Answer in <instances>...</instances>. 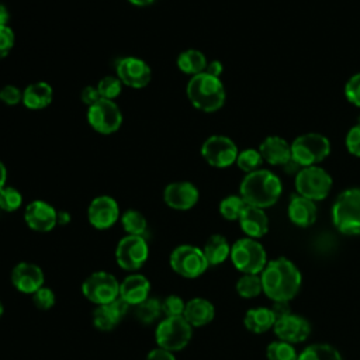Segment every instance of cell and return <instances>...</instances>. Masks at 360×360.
I'll return each mask as SVG.
<instances>
[{
	"label": "cell",
	"mask_w": 360,
	"mask_h": 360,
	"mask_svg": "<svg viewBox=\"0 0 360 360\" xmlns=\"http://www.w3.org/2000/svg\"><path fill=\"white\" fill-rule=\"evenodd\" d=\"M231 260L243 274H260L267 264V255L257 239L246 236L231 246Z\"/></svg>",
	"instance_id": "cell-6"
},
{
	"label": "cell",
	"mask_w": 360,
	"mask_h": 360,
	"mask_svg": "<svg viewBox=\"0 0 360 360\" xmlns=\"http://www.w3.org/2000/svg\"><path fill=\"white\" fill-rule=\"evenodd\" d=\"M345 96L349 103L360 107V72L354 73L345 84Z\"/></svg>",
	"instance_id": "cell-41"
},
{
	"label": "cell",
	"mask_w": 360,
	"mask_h": 360,
	"mask_svg": "<svg viewBox=\"0 0 360 360\" xmlns=\"http://www.w3.org/2000/svg\"><path fill=\"white\" fill-rule=\"evenodd\" d=\"M3 312H4V307H3V304H1V301H0V318L3 316Z\"/></svg>",
	"instance_id": "cell-53"
},
{
	"label": "cell",
	"mask_w": 360,
	"mask_h": 360,
	"mask_svg": "<svg viewBox=\"0 0 360 360\" xmlns=\"http://www.w3.org/2000/svg\"><path fill=\"white\" fill-rule=\"evenodd\" d=\"M345 145L350 155L360 158V124L359 122L347 131L345 138Z\"/></svg>",
	"instance_id": "cell-42"
},
{
	"label": "cell",
	"mask_w": 360,
	"mask_h": 360,
	"mask_svg": "<svg viewBox=\"0 0 360 360\" xmlns=\"http://www.w3.org/2000/svg\"><path fill=\"white\" fill-rule=\"evenodd\" d=\"M222 70H224V66H222V63H221L219 60H211V62H208L207 69H205V72H207L208 75L215 76V77H219L221 73H222Z\"/></svg>",
	"instance_id": "cell-48"
},
{
	"label": "cell",
	"mask_w": 360,
	"mask_h": 360,
	"mask_svg": "<svg viewBox=\"0 0 360 360\" xmlns=\"http://www.w3.org/2000/svg\"><path fill=\"white\" fill-rule=\"evenodd\" d=\"M332 222L345 235H360V188L343 190L332 205Z\"/></svg>",
	"instance_id": "cell-4"
},
{
	"label": "cell",
	"mask_w": 360,
	"mask_h": 360,
	"mask_svg": "<svg viewBox=\"0 0 360 360\" xmlns=\"http://www.w3.org/2000/svg\"><path fill=\"white\" fill-rule=\"evenodd\" d=\"M267 360H297L298 353L291 343L283 340L271 342L266 349Z\"/></svg>",
	"instance_id": "cell-36"
},
{
	"label": "cell",
	"mask_w": 360,
	"mask_h": 360,
	"mask_svg": "<svg viewBox=\"0 0 360 360\" xmlns=\"http://www.w3.org/2000/svg\"><path fill=\"white\" fill-rule=\"evenodd\" d=\"M96 87L101 98L114 101L122 90V83L117 76H104L98 80Z\"/></svg>",
	"instance_id": "cell-37"
},
{
	"label": "cell",
	"mask_w": 360,
	"mask_h": 360,
	"mask_svg": "<svg viewBox=\"0 0 360 360\" xmlns=\"http://www.w3.org/2000/svg\"><path fill=\"white\" fill-rule=\"evenodd\" d=\"M162 301L158 298H146L141 304L135 305V316L142 323H153L162 315Z\"/></svg>",
	"instance_id": "cell-32"
},
{
	"label": "cell",
	"mask_w": 360,
	"mask_h": 360,
	"mask_svg": "<svg viewBox=\"0 0 360 360\" xmlns=\"http://www.w3.org/2000/svg\"><path fill=\"white\" fill-rule=\"evenodd\" d=\"M186 308V302L181 297L172 294L163 298L162 301V312L165 316H183Z\"/></svg>",
	"instance_id": "cell-39"
},
{
	"label": "cell",
	"mask_w": 360,
	"mask_h": 360,
	"mask_svg": "<svg viewBox=\"0 0 360 360\" xmlns=\"http://www.w3.org/2000/svg\"><path fill=\"white\" fill-rule=\"evenodd\" d=\"M236 292L242 298H255L263 292L260 274H243L236 281Z\"/></svg>",
	"instance_id": "cell-33"
},
{
	"label": "cell",
	"mask_w": 360,
	"mask_h": 360,
	"mask_svg": "<svg viewBox=\"0 0 360 360\" xmlns=\"http://www.w3.org/2000/svg\"><path fill=\"white\" fill-rule=\"evenodd\" d=\"M202 252L208 262V266H218L231 256V246L225 236L215 233L207 239Z\"/></svg>",
	"instance_id": "cell-28"
},
{
	"label": "cell",
	"mask_w": 360,
	"mask_h": 360,
	"mask_svg": "<svg viewBox=\"0 0 360 360\" xmlns=\"http://www.w3.org/2000/svg\"><path fill=\"white\" fill-rule=\"evenodd\" d=\"M263 292L267 298L274 301L292 300L302 283V276L298 267L287 257H277L267 262L260 273Z\"/></svg>",
	"instance_id": "cell-1"
},
{
	"label": "cell",
	"mask_w": 360,
	"mask_h": 360,
	"mask_svg": "<svg viewBox=\"0 0 360 360\" xmlns=\"http://www.w3.org/2000/svg\"><path fill=\"white\" fill-rule=\"evenodd\" d=\"M246 202L240 195H228L219 202V214L228 221H238Z\"/></svg>",
	"instance_id": "cell-34"
},
{
	"label": "cell",
	"mask_w": 360,
	"mask_h": 360,
	"mask_svg": "<svg viewBox=\"0 0 360 360\" xmlns=\"http://www.w3.org/2000/svg\"><path fill=\"white\" fill-rule=\"evenodd\" d=\"M287 215L294 225L300 228H308L316 221L315 201L305 198L300 194H294L290 198V202L287 207Z\"/></svg>",
	"instance_id": "cell-22"
},
{
	"label": "cell",
	"mask_w": 360,
	"mask_h": 360,
	"mask_svg": "<svg viewBox=\"0 0 360 360\" xmlns=\"http://www.w3.org/2000/svg\"><path fill=\"white\" fill-rule=\"evenodd\" d=\"M238 221L248 238L259 239L264 236L269 231V218L263 208L246 204Z\"/></svg>",
	"instance_id": "cell-23"
},
{
	"label": "cell",
	"mask_w": 360,
	"mask_h": 360,
	"mask_svg": "<svg viewBox=\"0 0 360 360\" xmlns=\"http://www.w3.org/2000/svg\"><path fill=\"white\" fill-rule=\"evenodd\" d=\"M177 68L180 72L188 76H195L205 72L208 60L205 55L198 49H186L177 56Z\"/></svg>",
	"instance_id": "cell-29"
},
{
	"label": "cell",
	"mask_w": 360,
	"mask_h": 360,
	"mask_svg": "<svg viewBox=\"0 0 360 360\" xmlns=\"http://www.w3.org/2000/svg\"><path fill=\"white\" fill-rule=\"evenodd\" d=\"M56 222L58 225H68L70 222V214L68 211H58V217H56Z\"/></svg>",
	"instance_id": "cell-49"
},
{
	"label": "cell",
	"mask_w": 360,
	"mask_h": 360,
	"mask_svg": "<svg viewBox=\"0 0 360 360\" xmlns=\"http://www.w3.org/2000/svg\"><path fill=\"white\" fill-rule=\"evenodd\" d=\"M15 42L14 31L8 25H0V60L6 58Z\"/></svg>",
	"instance_id": "cell-43"
},
{
	"label": "cell",
	"mask_w": 360,
	"mask_h": 360,
	"mask_svg": "<svg viewBox=\"0 0 360 360\" xmlns=\"http://www.w3.org/2000/svg\"><path fill=\"white\" fill-rule=\"evenodd\" d=\"M121 225L127 235H138L143 236L148 228L146 218L143 217L142 212L136 210H127L121 217H120Z\"/></svg>",
	"instance_id": "cell-31"
},
{
	"label": "cell",
	"mask_w": 360,
	"mask_h": 360,
	"mask_svg": "<svg viewBox=\"0 0 360 360\" xmlns=\"http://www.w3.org/2000/svg\"><path fill=\"white\" fill-rule=\"evenodd\" d=\"M259 152L263 158V162L274 166H284L291 159V143H288L281 136L270 135L262 141L259 145Z\"/></svg>",
	"instance_id": "cell-24"
},
{
	"label": "cell",
	"mask_w": 360,
	"mask_h": 360,
	"mask_svg": "<svg viewBox=\"0 0 360 360\" xmlns=\"http://www.w3.org/2000/svg\"><path fill=\"white\" fill-rule=\"evenodd\" d=\"M22 204V195L21 193L11 187V186H4L0 190V210L6 212H14L17 211Z\"/></svg>",
	"instance_id": "cell-38"
},
{
	"label": "cell",
	"mask_w": 360,
	"mask_h": 360,
	"mask_svg": "<svg viewBox=\"0 0 360 360\" xmlns=\"http://www.w3.org/2000/svg\"><path fill=\"white\" fill-rule=\"evenodd\" d=\"M235 163L242 172H245L248 174V173H252V172L260 169V165L263 163V158H262L259 149L248 148V149L239 150Z\"/></svg>",
	"instance_id": "cell-35"
},
{
	"label": "cell",
	"mask_w": 360,
	"mask_h": 360,
	"mask_svg": "<svg viewBox=\"0 0 360 360\" xmlns=\"http://www.w3.org/2000/svg\"><path fill=\"white\" fill-rule=\"evenodd\" d=\"M274 323H276V316L271 308H266V307L250 308L246 311L243 318L245 328L253 333H264L273 329Z\"/></svg>",
	"instance_id": "cell-27"
},
{
	"label": "cell",
	"mask_w": 360,
	"mask_h": 360,
	"mask_svg": "<svg viewBox=\"0 0 360 360\" xmlns=\"http://www.w3.org/2000/svg\"><path fill=\"white\" fill-rule=\"evenodd\" d=\"M120 205L111 195H98L87 208V219L96 229H108L120 219Z\"/></svg>",
	"instance_id": "cell-15"
},
{
	"label": "cell",
	"mask_w": 360,
	"mask_h": 360,
	"mask_svg": "<svg viewBox=\"0 0 360 360\" xmlns=\"http://www.w3.org/2000/svg\"><path fill=\"white\" fill-rule=\"evenodd\" d=\"M129 307L131 305L127 304L121 297H117L111 302L97 305L91 316L94 328L103 332L112 330L121 322V319L127 315Z\"/></svg>",
	"instance_id": "cell-20"
},
{
	"label": "cell",
	"mask_w": 360,
	"mask_h": 360,
	"mask_svg": "<svg viewBox=\"0 0 360 360\" xmlns=\"http://www.w3.org/2000/svg\"><path fill=\"white\" fill-rule=\"evenodd\" d=\"M127 1L136 7H146V6H150L152 3H155V0H127Z\"/></svg>",
	"instance_id": "cell-52"
},
{
	"label": "cell",
	"mask_w": 360,
	"mask_h": 360,
	"mask_svg": "<svg viewBox=\"0 0 360 360\" xmlns=\"http://www.w3.org/2000/svg\"><path fill=\"white\" fill-rule=\"evenodd\" d=\"M100 94H98V90L96 86H86L83 90H82V94H80V100L87 105H93L94 103H97L100 100Z\"/></svg>",
	"instance_id": "cell-45"
},
{
	"label": "cell",
	"mask_w": 360,
	"mask_h": 360,
	"mask_svg": "<svg viewBox=\"0 0 360 360\" xmlns=\"http://www.w3.org/2000/svg\"><path fill=\"white\" fill-rule=\"evenodd\" d=\"M193 336V326L184 316H165L156 326L155 338L158 347L172 353L183 350Z\"/></svg>",
	"instance_id": "cell-7"
},
{
	"label": "cell",
	"mask_w": 360,
	"mask_h": 360,
	"mask_svg": "<svg viewBox=\"0 0 360 360\" xmlns=\"http://www.w3.org/2000/svg\"><path fill=\"white\" fill-rule=\"evenodd\" d=\"M183 316L193 328H200L208 325L214 319L215 308L208 300L195 297L186 302Z\"/></svg>",
	"instance_id": "cell-25"
},
{
	"label": "cell",
	"mask_w": 360,
	"mask_h": 360,
	"mask_svg": "<svg viewBox=\"0 0 360 360\" xmlns=\"http://www.w3.org/2000/svg\"><path fill=\"white\" fill-rule=\"evenodd\" d=\"M357 122H359V124H360V115H359V120H357Z\"/></svg>",
	"instance_id": "cell-54"
},
{
	"label": "cell",
	"mask_w": 360,
	"mask_h": 360,
	"mask_svg": "<svg viewBox=\"0 0 360 360\" xmlns=\"http://www.w3.org/2000/svg\"><path fill=\"white\" fill-rule=\"evenodd\" d=\"M150 283L139 273H132L127 276L120 283V297L129 305H138L149 297Z\"/></svg>",
	"instance_id": "cell-21"
},
{
	"label": "cell",
	"mask_w": 360,
	"mask_h": 360,
	"mask_svg": "<svg viewBox=\"0 0 360 360\" xmlns=\"http://www.w3.org/2000/svg\"><path fill=\"white\" fill-rule=\"evenodd\" d=\"M332 183L330 174L318 165L301 167L295 174L297 194L312 201H321L328 197Z\"/></svg>",
	"instance_id": "cell-8"
},
{
	"label": "cell",
	"mask_w": 360,
	"mask_h": 360,
	"mask_svg": "<svg viewBox=\"0 0 360 360\" xmlns=\"http://www.w3.org/2000/svg\"><path fill=\"white\" fill-rule=\"evenodd\" d=\"M288 302L290 301H274L273 302L271 311H273V314L276 316V321L281 319V318H284V316H287L290 314H292L291 312V307H290Z\"/></svg>",
	"instance_id": "cell-46"
},
{
	"label": "cell",
	"mask_w": 360,
	"mask_h": 360,
	"mask_svg": "<svg viewBox=\"0 0 360 360\" xmlns=\"http://www.w3.org/2000/svg\"><path fill=\"white\" fill-rule=\"evenodd\" d=\"M55 301H56L55 292H53L51 288L44 287V285L32 294V302H34V305H35L38 309H42V311L51 309V308L55 305Z\"/></svg>",
	"instance_id": "cell-40"
},
{
	"label": "cell",
	"mask_w": 360,
	"mask_h": 360,
	"mask_svg": "<svg viewBox=\"0 0 360 360\" xmlns=\"http://www.w3.org/2000/svg\"><path fill=\"white\" fill-rule=\"evenodd\" d=\"M82 294L90 302L103 305L120 297V283L111 273L96 271L82 283Z\"/></svg>",
	"instance_id": "cell-12"
},
{
	"label": "cell",
	"mask_w": 360,
	"mask_h": 360,
	"mask_svg": "<svg viewBox=\"0 0 360 360\" xmlns=\"http://www.w3.org/2000/svg\"><path fill=\"white\" fill-rule=\"evenodd\" d=\"M283 193V184L278 176L266 169H257L248 173L239 186V195L248 205L267 208L274 205Z\"/></svg>",
	"instance_id": "cell-2"
},
{
	"label": "cell",
	"mask_w": 360,
	"mask_h": 360,
	"mask_svg": "<svg viewBox=\"0 0 360 360\" xmlns=\"http://www.w3.org/2000/svg\"><path fill=\"white\" fill-rule=\"evenodd\" d=\"M149 246L145 236L127 235L117 243L115 262L127 271L139 270L148 260Z\"/></svg>",
	"instance_id": "cell-11"
},
{
	"label": "cell",
	"mask_w": 360,
	"mask_h": 360,
	"mask_svg": "<svg viewBox=\"0 0 360 360\" xmlns=\"http://www.w3.org/2000/svg\"><path fill=\"white\" fill-rule=\"evenodd\" d=\"M186 93L193 107L204 112L218 111L226 98L221 79L211 76L207 72L191 76L187 83Z\"/></svg>",
	"instance_id": "cell-3"
},
{
	"label": "cell",
	"mask_w": 360,
	"mask_h": 360,
	"mask_svg": "<svg viewBox=\"0 0 360 360\" xmlns=\"http://www.w3.org/2000/svg\"><path fill=\"white\" fill-rule=\"evenodd\" d=\"M297 360H343L338 349L328 343H314L307 346Z\"/></svg>",
	"instance_id": "cell-30"
},
{
	"label": "cell",
	"mask_w": 360,
	"mask_h": 360,
	"mask_svg": "<svg viewBox=\"0 0 360 360\" xmlns=\"http://www.w3.org/2000/svg\"><path fill=\"white\" fill-rule=\"evenodd\" d=\"M0 100L7 105H15L22 103V91L13 84H7L0 90Z\"/></svg>",
	"instance_id": "cell-44"
},
{
	"label": "cell",
	"mask_w": 360,
	"mask_h": 360,
	"mask_svg": "<svg viewBox=\"0 0 360 360\" xmlns=\"http://www.w3.org/2000/svg\"><path fill=\"white\" fill-rule=\"evenodd\" d=\"M58 211L46 201L34 200L24 210V221L27 226L35 232H49L56 222Z\"/></svg>",
	"instance_id": "cell-17"
},
{
	"label": "cell",
	"mask_w": 360,
	"mask_h": 360,
	"mask_svg": "<svg viewBox=\"0 0 360 360\" xmlns=\"http://www.w3.org/2000/svg\"><path fill=\"white\" fill-rule=\"evenodd\" d=\"M6 181H7V169L4 163L0 160V190L6 186Z\"/></svg>",
	"instance_id": "cell-51"
},
{
	"label": "cell",
	"mask_w": 360,
	"mask_h": 360,
	"mask_svg": "<svg viewBox=\"0 0 360 360\" xmlns=\"http://www.w3.org/2000/svg\"><path fill=\"white\" fill-rule=\"evenodd\" d=\"M273 330L278 340L287 343H301L304 342L311 333V323L304 316L290 314L281 319H277Z\"/></svg>",
	"instance_id": "cell-19"
},
{
	"label": "cell",
	"mask_w": 360,
	"mask_h": 360,
	"mask_svg": "<svg viewBox=\"0 0 360 360\" xmlns=\"http://www.w3.org/2000/svg\"><path fill=\"white\" fill-rule=\"evenodd\" d=\"M53 100V89L46 82H35L28 84L22 91V104L28 110L46 108Z\"/></svg>",
	"instance_id": "cell-26"
},
{
	"label": "cell",
	"mask_w": 360,
	"mask_h": 360,
	"mask_svg": "<svg viewBox=\"0 0 360 360\" xmlns=\"http://www.w3.org/2000/svg\"><path fill=\"white\" fill-rule=\"evenodd\" d=\"M45 276L39 266L28 262L17 263L11 270V284L22 294H34L44 285Z\"/></svg>",
	"instance_id": "cell-18"
},
{
	"label": "cell",
	"mask_w": 360,
	"mask_h": 360,
	"mask_svg": "<svg viewBox=\"0 0 360 360\" xmlns=\"http://www.w3.org/2000/svg\"><path fill=\"white\" fill-rule=\"evenodd\" d=\"M200 198L198 188L190 181H173L163 190V201L176 211L191 210Z\"/></svg>",
	"instance_id": "cell-16"
},
{
	"label": "cell",
	"mask_w": 360,
	"mask_h": 360,
	"mask_svg": "<svg viewBox=\"0 0 360 360\" xmlns=\"http://www.w3.org/2000/svg\"><path fill=\"white\" fill-rule=\"evenodd\" d=\"M145 360H176V357H174V353L165 350L162 347H156L146 354Z\"/></svg>",
	"instance_id": "cell-47"
},
{
	"label": "cell",
	"mask_w": 360,
	"mask_h": 360,
	"mask_svg": "<svg viewBox=\"0 0 360 360\" xmlns=\"http://www.w3.org/2000/svg\"><path fill=\"white\" fill-rule=\"evenodd\" d=\"M10 18V13L4 4L0 3V25H7V21Z\"/></svg>",
	"instance_id": "cell-50"
},
{
	"label": "cell",
	"mask_w": 360,
	"mask_h": 360,
	"mask_svg": "<svg viewBox=\"0 0 360 360\" xmlns=\"http://www.w3.org/2000/svg\"><path fill=\"white\" fill-rule=\"evenodd\" d=\"M330 153L329 139L318 132L298 135L291 143V159L301 167L315 166Z\"/></svg>",
	"instance_id": "cell-5"
},
{
	"label": "cell",
	"mask_w": 360,
	"mask_h": 360,
	"mask_svg": "<svg viewBox=\"0 0 360 360\" xmlns=\"http://www.w3.org/2000/svg\"><path fill=\"white\" fill-rule=\"evenodd\" d=\"M238 153L236 143L225 135H211L201 145L202 159L217 169L232 166L236 162Z\"/></svg>",
	"instance_id": "cell-13"
},
{
	"label": "cell",
	"mask_w": 360,
	"mask_h": 360,
	"mask_svg": "<svg viewBox=\"0 0 360 360\" xmlns=\"http://www.w3.org/2000/svg\"><path fill=\"white\" fill-rule=\"evenodd\" d=\"M169 263L174 273L186 278H195L208 269L202 249L194 245H180L174 248L170 253Z\"/></svg>",
	"instance_id": "cell-9"
},
{
	"label": "cell",
	"mask_w": 360,
	"mask_h": 360,
	"mask_svg": "<svg viewBox=\"0 0 360 360\" xmlns=\"http://www.w3.org/2000/svg\"><path fill=\"white\" fill-rule=\"evenodd\" d=\"M89 125L101 135H111L122 125V112L115 101L100 98L93 105L87 107Z\"/></svg>",
	"instance_id": "cell-10"
},
{
	"label": "cell",
	"mask_w": 360,
	"mask_h": 360,
	"mask_svg": "<svg viewBox=\"0 0 360 360\" xmlns=\"http://www.w3.org/2000/svg\"><path fill=\"white\" fill-rule=\"evenodd\" d=\"M115 73L121 83L131 89H143L152 79L150 66L136 56L121 58L117 62Z\"/></svg>",
	"instance_id": "cell-14"
}]
</instances>
